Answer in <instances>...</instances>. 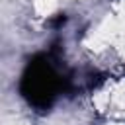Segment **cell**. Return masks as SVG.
<instances>
[{
	"label": "cell",
	"mask_w": 125,
	"mask_h": 125,
	"mask_svg": "<svg viewBox=\"0 0 125 125\" xmlns=\"http://www.w3.org/2000/svg\"><path fill=\"white\" fill-rule=\"evenodd\" d=\"M55 90H57V76L51 64H47V61L43 59L33 61L27 66L21 80L23 96L35 105H49L55 96Z\"/></svg>",
	"instance_id": "cell-1"
}]
</instances>
